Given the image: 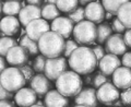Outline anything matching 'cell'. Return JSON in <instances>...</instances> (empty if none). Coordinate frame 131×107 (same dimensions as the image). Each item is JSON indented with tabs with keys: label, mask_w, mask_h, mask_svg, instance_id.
<instances>
[{
	"label": "cell",
	"mask_w": 131,
	"mask_h": 107,
	"mask_svg": "<svg viewBox=\"0 0 131 107\" xmlns=\"http://www.w3.org/2000/svg\"><path fill=\"white\" fill-rule=\"evenodd\" d=\"M42 18V8L27 5L23 8L19 14V20L22 26L26 27L31 22Z\"/></svg>",
	"instance_id": "cell-19"
},
{
	"label": "cell",
	"mask_w": 131,
	"mask_h": 107,
	"mask_svg": "<svg viewBox=\"0 0 131 107\" xmlns=\"http://www.w3.org/2000/svg\"><path fill=\"white\" fill-rule=\"evenodd\" d=\"M105 51L115 56H124L127 51V44L122 34H113L105 43Z\"/></svg>",
	"instance_id": "cell-12"
},
{
	"label": "cell",
	"mask_w": 131,
	"mask_h": 107,
	"mask_svg": "<svg viewBox=\"0 0 131 107\" xmlns=\"http://www.w3.org/2000/svg\"><path fill=\"white\" fill-rule=\"evenodd\" d=\"M73 107H85V106H81V105H75V106H73Z\"/></svg>",
	"instance_id": "cell-47"
},
{
	"label": "cell",
	"mask_w": 131,
	"mask_h": 107,
	"mask_svg": "<svg viewBox=\"0 0 131 107\" xmlns=\"http://www.w3.org/2000/svg\"><path fill=\"white\" fill-rule=\"evenodd\" d=\"M113 83L118 90L131 89V69L120 67L113 74Z\"/></svg>",
	"instance_id": "cell-18"
},
{
	"label": "cell",
	"mask_w": 131,
	"mask_h": 107,
	"mask_svg": "<svg viewBox=\"0 0 131 107\" xmlns=\"http://www.w3.org/2000/svg\"><path fill=\"white\" fill-rule=\"evenodd\" d=\"M0 84L8 91L16 93L24 88L26 80L20 68L10 67L0 73Z\"/></svg>",
	"instance_id": "cell-4"
},
{
	"label": "cell",
	"mask_w": 131,
	"mask_h": 107,
	"mask_svg": "<svg viewBox=\"0 0 131 107\" xmlns=\"http://www.w3.org/2000/svg\"><path fill=\"white\" fill-rule=\"evenodd\" d=\"M20 20L15 16H5L0 22V31L2 37H11L19 33L20 31Z\"/></svg>",
	"instance_id": "cell-16"
},
{
	"label": "cell",
	"mask_w": 131,
	"mask_h": 107,
	"mask_svg": "<svg viewBox=\"0 0 131 107\" xmlns=\"http://www.w3.org/2000/svg\"><path fill=\"white\" fill-rule=\"evenodd\" d=\"M125 42L128 47H131V30H127V32L124 34Z\"/></svg>",
	"instance_id": "cell-39"
},
{
	"label": "cell",
	"mask_w": 131,
	"mask_h": 107,
	"mask_svg": "<svg viewBox=\"0 0 131 107\" xmlns=\"http://www.w3.org/2000/svg\"><path fill=\"white\" fill-rule=\"evenodd\" d=\"M79 44H78L75 40H71V39H68L67 42H66V48H64V52L63 55L66 58H70V56L72 55L73 52H74L78 48H79Z\"/></svg>",
	"instance_id": "cell-32"
},
{
	"label": "cell",
	"mask_w": 131,
	"mask_h": 107,
	"mask_svg": "<svg viewBox=\"0 0 131 107\" xmlns=\"http://www.w3.org/2000/svg\"><path fill=\"white\" fill-rule=\"evenodd\" d=\"M72 35L74 40L81 46L95 45L97 39V26L90 21H83L74 26Z\"/></svg>",
	"instance_id": "cell-5"
},
{
	"label": "cell",
	"mask_w": 131,
	"mask_h": 107,
	"mask_svg": "<svg viewBox=\"0 0 131 107\" xmlns=\"http://www.w3.org/2000/svg\"><path fill=\"white\" fill-rule=\"evenodd\" d=\"M20 46H22L23 48H25L27 52L30 54L31 56H36L37 57L39 51V47H38V43L34 42L33 39H31L27 35L23 36L22 38H20Z\"/></svg>",
	"instance_id": "cell-25"
},
{
	"label": "cell",
	"mask_w": 131,
	"mask_h": 107,
	"mask_svg": "<svg viewBox=\"0 0 131 107\" xmlns=\"http://www.w3.org/2000/svg\"><path fill=\"white\" fill-rule=\"evenodd\" d=\"M92 50L94 52V55H95L97 61L100 62V61L104 58L106 56V51H105V48L102 46V45H93L92 46Z\"/></svg>",
	"instance_id": "cell-35"
},
{
	"label": "cell",
	"mask_w": 131,
	"mask_h": 107,
	"mask_svg": "<svg viewBox=\"0 0 131 107\" xmlns=\"http://www.w3.org/2000/svg\"><path fill=\"white\" fill-rule=\"evenodd\" d=\"M69 67L78 74H91L95 70L98 61L91 48L80 46L68 59Z\"/></svg>",
	"instance_id": "cell-1"
},
{
	"label": "cell",
	"mask_w": 131,
	"mask_h": 107,
	"mask_svg": "<svg viewBox=\"0 0 131 107\" xmlns=\"http://www.w3.org/2000/svg\"><path fill=\"white\" fill-rule=\"evenodd\" d=\"M112 18H113V14H112V13H108V12H107V13H106V19H107V20H110Z\"/></svg>",
	"instance_id": "cell-45"
},
{
	"label": "cell",
	"mask_w": 131,
	"mask_h": 107,
	"mask_svg": "<svg viewBox=\"0 0 131 107\" xmlns=\"http://www.w3.org/2000/svg\"><path fill=\"white\" fill-rule=\"evenodd\" d=\"M39 51L47 59L58 58L64 52L66 40L61 35L55 32H48L44 34L38 40Z\"/></svg>",
	"instance_id": "cell-2"
},
{
	"label": "cell",
	"mask_w": 131,
	"mask_h": 107,
	"mask_svg": "<svg viewBox=\"0 0 131 107\" xmlns=\"http://www.w3.org/2000/svg\"><path fill=\"white\" fill-rule=\"evenodd\" d=\"M68 18L71 20V21L73 22L77 25V24H79L81 22L85 21V10L84 8L82 7H79L78 9H75L73 12H71V13L68 14Z\"/></svg>",
	"instance_id": "cell-30"
},
{
	"label": "cell",
	"mask_w": 131,
	"mask_h": 107,
	"mask_svg": "<svg viewBox=\"0 0 131 107\" xmlns=\"http://www.w3.org/2000/svg\"><path fill=\"white\" fill-rule=\"evenodd\" d=\"M110 81V77L105 76L104 73H102L101 71H97L96 73H94L93 76V80H92V85L95 90H98L101 86H103L104 84L108 83Z\"/></svg>",
	"instance_id": "cell-29"
},
{
	"label": "cell",
	"mask_w": 131,
	"mask_h": 107,
	"mask_svg": "<svg viewBox=\"0 0 131 107\" xmlns=\"http://www.w3.org/2000/svg\"><path fill=\"white\" fill-rule=\"evenodd\" d=\"M45 107H69L68 97L60 94L57 90H51L44 97Z\"/></svg>",
	"instance_id": "cell-20"
},
{
	"label": "cell",
	"mask_w": 131,
	"mask_h": 107,
	"mask_svg": "<svg viewBox=\"0 0 131 107\" xmlns=\"http://www.w3.org/2000/svg\"><path fill=\"white\" fill-rule=\"evenodd\" d=\"M7 68H8V67H7V61L5 60V58H3V57H1V58H0V72L5 71Z\"/></svg>",
	"instance_id": "cell-42"
},
{
	"label": "cell",
	"mask_w": 131,
	"mask_h": 107,
	"mask_svg": "<svg viewBox=\"0 0 131 107\" xmlns=\"http://www.w3.org/2000/svg\"><path fill=\"white\" fill-rule=\"evenodd\" d=\"M128 0H104L102 1L105 11H107L108 13H112L113 15H117L119 9L125 5Z\"/></svg>",
	"instance_id": "cell-26"
},
{
	"label": "cell",
	"mask_w": 131,
	"mask_h": 107,
	"mask_svg": "<svg viewBox=\"0 0 131 107\" xmlns=\"http://www.w3.org/2000/svg\"><path fill=\"white\" fill-rule=\"evenodd\" d=\"M120 101L122 102L124 106H131V89H128L120 93Z\"/></svg>",
	"instance_id": "cell-36"
},
{
	"label": "cell",
	"mask_w": 131,
	"mask_h": 107,
	"mask_svg": "<svg viewBox=\"0 0 131 107\" xmlns=\"http://www.w3.org/2000/svg\"><path fill=\"white\" fill-rule=\"evenodd\" d=\"M27 3H28V5H31V6H35V7H40V8H42L43 7L42 5L44 3V1H42V0H28Z\"/></svg>",
	"instance_id": "cell-40"
},
{
	"label": "cell",
	"mask_w": 131,
	"mask_h": 107,
	"mask_svg": "<svg viewBox=\"0 0 131 107\" xmlns=\"http://www.w3.org/2000/svg\"><path fill=\"white\" fill-rule=\"evenodd\" d=\"M117 18L126 26V28L131 30V1H127L118 11Z\"/></svg>",
	"instance_id": "cell-24"
},
{
	"label": "cell",
	"mask_w": 131,
	"mask_h": 107,
	"mask_svg": "<svg viewBox=\"0 0 131 107\" xmlns=\"http://www.w3.org/2000/svg\"><path fill=\"white\" fill-rule=\"evenodd\" d=\"M15 103L10 101H1L0 102V107H15Z\"/></svg>",
	"instance_id": "cell-41"
},
{
	"label": "cell",
	"mask_w": 131,
	"mask_h": 107,
	"mask_svg": "<svg viewBox=\"0 0 131 107\" xmlns=\"http://www.w3.org/2000/svg\"><path fill=\"white\" fill-rule=\"evenodd\" d=\"M30 88L36 93L37 97L42 98L43 96L45 97L48 92L51 91L52 83L46 76L42 73V74H36L34 77V79L30 83Z\"/></svg>",
	"instance_id": "cell-13"
},
{
	"label": "cell",
	"mask_w": 131,
	"mask_h": 107,
	"mask_svg": "<svg viewBox=\"0 0 131 107\" xmlns=\"http://www.w3.org/2000/svg\"><path fill=\"white\" fill-rule=\"evenodd\" d=\"M67 68H68V63L66 58H63V57L47 59L44 74L50 81H57L58 78L63 72L67 71Z\"/></svg>",
	"instance_id": "cell-6"
},
{
	"label": "cell",
	"mask_w": 131,
	"mask_h": 107,
	"mask_svg": "<svg viewBox=\"0 0 131 107\" xmlns=\"http://www.w3.org/2000/svg\"><path fill=\"white\" fill-rule=\"evenodd\" d=\"M85 10V19L94 24H102L106 19V12L102 2L100 1H91L90 5L84 8Z\"/></svg>",
	"instance_id": "cell-9"
},
{
	"label": "cell",
	"mask_w": 131,
	"mask_h": 107,
	"mask_svg": "<svg viewBox=\"0 0 131 107\" xmlns=\"http://www.w3.org/2000/svg\"><path fill=\"white\" fill-rule=\"evenodd\" d=\"M121 63L124 65V67L131 69V51H127L125 55L122 56Z\"/></svg>",
	"instance_id": "cell-38"
},
{
	"label": "cell",
	"mask_w": 131,
	"mask_h": 107,
	"mask_svg": "<svg viewBox=\"0 0 131 107\" xmlns=\"http://www.w3.org/2000/svg\"><path fill=\"white\" fill-rule=\"evenodd\" d=\"M97 100L100 103L104 105H107L112 107L114 103H116L118 100H120V93L116 86L114 85L113 82L104 84L97 90Z\"/></svg>",
	"instance_id": "cell-7"
},
{
	"label": "cell",
	"mask_w": 131,
	"mask_h": 107,
	"mask_svg": "<svg viewBox=\"0 0 131 107\" xmlns=\"http://www.w3.org/2000/svg\"><path fill=\"white\" fill-rule=\"evenodd\" d=\"M92 80H93V76L88 74L86 77H84V83L85 84H92Z\"/></svg>",
	"instance_id": "cell-43"
},
{
	"label": "cell",
	"mask_w": 131,
	"mask_h": 107,
	"mask_svg": "<svg viewBox=\"0 0 131 107\" xmlns=\"http://www.w3.org/2000/svg\"><path fill=\"white\" fill-rule=\"evenodd\" d=\"M60 16V11L56 6V1H44L42 7V18L46 21H54Z\"/></svg>",
	"instance_id": "cell-22"
},
{
	"label": "cell",
	"mask_w": 131,
	"mask_h": 107,
	"mask_svg": "<svg viewBox=\"0 0 131 107\" xmlns=\"http://www.w3.org/2000/svg\"><path fill=\"white\" fill-rule=\"evenodd\" d=\"M74 23H73L68 16H59L56 20L51 22L50 30L55 33H58L62 37L69 38L73 34V30H74Z\"/></svg>",
	"instance_id": "cell-11"
},
{
	"label": "cell",
	"mask_w": 131,
	"mask_h": 107,
	"mask_svg": "<svg viewBox=\"0 0 131 107\" xmlns=\"http://www.w3.org/2000/svg\"><path fill=\"white\" fill-rule=\"evenodd\" d=\"M96 90L94 88H85L80 92L79 95L74 97L75 105H81L85 107H97L98 100Z\"/></svg>",
	"instance_id": "cell-15"
},
{
	"label": "cell",
	"mask_w": 131,
	"mask_h": 107,
	"mask_svg": "<svg viewBox=\"0 0 131 107\" xmlns=\"http://www.w3.org/2000/svg\"><path fill=\"white\" fill-rule=\"evenodd\" d=\"M20 69H21V71L23 72L24 78H25V80H26V83L30 84L32 82V80L34 79V77H35V74H34L35 71H34V69H33V67L26 65V66H24V67L20 68Z\"/></svg>",
	"instance_id": "cell-33"
},
{
	"label": "cell",
	"mask_w": 131,
	"mask_h": 107,
	"mask_svg": "<svg viewBox=\"0 0 131 107\" xmlns=\"http://www.w3.org/2000/svg\"><path fill=\"white\" fill-rule=\"evenodd\" d=\"M78 5H79V1H77V0H59V1H56V6L59 9V11L68 14L78 9L79 8Z\"/></svg>",
	"instance_id": "cell-27"
},
{
	"label": "cell",
	"mask_w": 131,
	"mask_h": 107,
	"mask_svg": "<svg viewBox=\"0 0 131 107\" xmlns=\"http://www.w3.org/2000/svg\"><path fill=\"white\" fill-rule=\"evenodd\" d=\"M25 30H26V35L28 37L33 39L34 42L38 43V40L44 34L50 32V25L48 24L46 20L38 19V20H35V21L31 22L25 27Z\"/></svg>",
	"instance_id": "cell-10"
},
{
	"label": "cell",
	"mask_w": 131,
	"mask_h": 107,
	"mask_svg": "<svg viewBox=\"0 0 131 107\" xmlns=\"http://www.w3.org/2000/svg\"><path fill=\"white\" fill-rule=\"evenodd\" d=\"M12 97H13V93L0 86V98H1V101H9Z\"/></svg>",
	"instance_id": "cell-37"
},
{
	"label": "cell",
	"mask_w": 131,
	"mask_h": 107,
	"mask_svg": "<svg viewBox=\"0 0 131 107\" xmlns=\"http://www.w3.org/2000/svg\"><path fill=\"white\" fill-rule=\"evenodd\" d=\"M112 28H113V32H115V34H121V33H126L127 32L126 26L120 22V20L118 18H115L113 20Z\"/></svg>",
	"instance_id": "cell-34"
},
{
	"label": "cell",
	"mask_w": 131,
	"mask_h": 107,
	"mask_svg": "<svg viewBox=\"0 0 131 107\" xmlns=\"http://www.w3.org/2000/svg\"><path fill=\"white\" fill-rule=\"evenodd\" d=\"M32 107H45V106H38V105H36V104H35V105H33Z\"/></svg>",
	"instance_id": "cell-46"
},
{
	"label": "cell",
	"mask_w": 131,
	"mask_h": 107,
	"mask_svg": "<svg viewBox=\"0 0 131 107\" xmlns=\"http://www.w3.org/2000/svg\"><path fill=\"white\" fill-rule=\"evenodd\" d=\"M47 58L43 55H38L33 61V69L35 72H37V74H42L45 72V66H46Z\"/></svg>",
	"instance_id": "cell-31"
},
{
	"label": "cell",
	"mask_w": 131,
	"mask_h": 107,
	"mask_svg": "<svg viewBox=\"0 0 131 107\" xmlns=\"http://www.w3.org/2000/svg\"><path fill=\"white\" fill-rule=\"evenodd\" d=\"M121 66V60L118 58V56L106 54V56L98 62V68L102 73L105 76L110 77L116 72L117 69H119Z\"/></svg>",
	"instance_id": "cell-14"
},
{
	"label": "cell",
	"mask_w": 131,
	"mask_h": 107,
	"mask_svg": "<svg viewBox=\"0 0 131 107\" xmlns=\"http://www.w3.org/2000/svg\"><path fill=\"white\" fill-rule=\"evenodd\" d=\"M15 46H19L18 42L12 38V37H2L0 39V55L1 57H7L8 52L10 51V49H12Z\"/></svg>",
	"instance_id": "cell-28"
},
{
	"label": "cell",
	"mask_w": 131,
	"mask_h": 107,
	"mask_svg": "<svg viewBox=\"0 0 131 107\" xmlns=\"http://www.w3.org/2000/svg\"><path fill=\"white\" fill-rule=\"evenodd\" d=\"M79 3H80V5H82V6H88V5H90V3H91V1H85V0H81V1H79Z\"/></svg>",
	"instance_id": "cell-44"
},
{
	"label": "cell",
	"mask_w": 131,
	"mask_h": 107,
	"mask_svg": "<svg viewBox=\"0 0 131 107\" xmlns=\"http://www.w3.org/2000/svg\"><path fill=\"white\" fill-rule=\"evenodd\" d=\"M25 7L23 1L18 0H11V1H1V14L6 16H15L19 15L21 10Z\"/></svg>",
	"instance_id": "cell-21"
},
{
	"label": "cell",
	"mask_w": 131,
	"mask_h": 107,
	"mask_svg": "<svg viewBox=\"0 0 131 107\" xmlns=\"http://www.w3.org/2000/svg\"><path fill=\"white\" fill-rule=\"evenodd\" d=\"M14 103L19 107H32L37 103V95L31 88H23L15 93Z\"/></svg>",
	"instance_id": "cell-17"
},
{
	"label": "cell",
	"mask_w": 131,
	"mask_h": 107,
	"mask_svg": "<svg viewBox=\"0 0 131 107\" xmlns=\"http://www.w3.org/2000/svg\"><path fill=\"white\" fill-rule=\"evenodd\" d=\"M7 62L11 65L12 67L16 68H22L24 66H26L28 63V59H30V54L27 52L25 48H23L22 46H15L12 49H10V51L8 52V55L6 57Z\"/></svg>",
	"instance_id": "cell-8"
},
{
	"label": "cell",
	"mask_w": 131,
	"mask_h": 107,
	"mask_svg": "<svg viewBox=\"0 0 131 107\" xmlns=\"http://www.w3.org/2000/svg\"><path fill=\"white\" fill-rule=\"evenodd\" d=\"M112 35H113V28L109 23L103 22L102 24H100L97 26V39H96L97 45L105 44Z\"/></svg>",
	"instance_id": "cell-23"
},
{
	"label": "cell",
	"mask_w": 131,
	"mask_h": 107,
	"mask_svg": "<svg viewBox=\"0 0 131 107\" xmlns=\"http://www.w3.org/2000/svg\"><path fill=\"white\" fill-rule=\"evenodd\" d=\"M56 88L66 97H75L83 90V80L74 71L67 70L56 81Z\"/></svg>",
	"instance_id": "cell-3"
}]
</instances>
